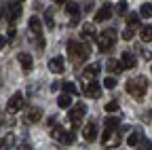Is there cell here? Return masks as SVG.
<instances>
[{"instance_id": "obj_1", "label": "cell", "mask_w": 152, "mask_h": 150, "mask_svg": "<svg viewBox=\"0 0 152 150\" xmlns=\"http://www.w3.org/2000/svg\"><path fill=\"white\" fill-rule=\"evenodd\" d=\"M146 87H148V78H146V76L131 78V80L127 83V91H129L135 100H144V95H146Z\"/></svg>"}, {"instance_id": "obj_2", "label": "cell", "mask_w": 152, "mask_h": 150, "mask_svg": "<svg viewBox=\"0 0 152 150\" xmlns=\"http://www.w3.org/2000/svg\"><path fill=\"white\" fill-rule=\"evenodd\" d=\"M68 55H70V59H72V61H83V59H87L89 49L85 47V42L68 40Z\"/></svg>"}, {"instance_id": "obj_3", "label": "cell", "mask_w": 152, "mask_h": 150, "mask_svg": "<svg viewBox=\"0 0 152 150\" xmlns=\"http://www.w3.org/2000/svg\"><path fill=\"white\" fill-rule=\"evenodd\" d=\"M114 42H116V32L114 30H104L102 34H99V51H108V49H112L114 47Z\"/></svg>"}, {"instance_id": "obj_4", "label": "cell", "mask_w": 152, "mask_h": 150, "mask_svg": "<svg viewBox=\"0 0 152 150\" xmlns=\"http://www.w3.org/2000/svg\"><path fill=\"white\" fill-rule=\"evenodd\" d=\"M51 135H53L55 140H59L61 144H72V142L76 140V133H74V131H64L61 127L53 129V131H51Z\"/></svg>"}, {"instance_id": "obj_5", "label": "cell", "mask_w": 152, "mask_h": 150, "mask_svg": "<svg viewBox=\"0 0 152 150\" xmlns=\"http://www.w3.org/2000/svg\"><path fill=\"white\" fill-rule=\"evenodd\" d=\"M102 144L104 146H118L121 144V133H118V131H104V135H102Z\"/></svg>"}, {"instance_id": "obj_6", "label": "cell", "mask_w": 152, "mask_h": 150, "mask_svg": "<svg viewBox=\"0 0 152 150\" xmlns=\"http://www.w3.org/2000/svg\"><path fill=\"white\" fill-rule=\"evenodd\" d=\"M85 112H87V108H85V104H76L72 110H70V114H68V119L74 123V125H80V121H83V116H85Z\"/></svg>"}, {"instance_id": "obj_7", "label": "cell", "mask_w": 152, "mask_h": 150, "mask_svg": "<svg viewBox=\"0 0 152 150\" xmlns=\"http://www.w3.org/2000/svg\"><path fill=\"white\" fill-rule=\"evenodd\" d=\"M21 108H23V95L21 93H15V95L9 100V104H7V110L15 114V112H19Z\"/></svg>"}, {"instance_id": "obj_8", "label": "cell", "mask_w": 152, "mask_h": 150, "mask_svg": "<svg viewBox=\"0 0 152 150\" xmlns=\"http://www.w3.org/2000/svg\"><path fill=\"white\" fill-rule=\"evenodd\" d=\"M21 15V7H19L17 2H11V4H7V11H4V17H7V21H15L17 17Z\"/></svg>"}, {"instance_id": "obj_9", "label": "cell", "mask_w": 152, "mask_h": 150, "mask_svg": "<svg viewBox=\"0 0 152 150\" xmlns=\"http://www.w3.org/2000/svg\"><path fill=\"white\" fill-rule=\"evenodd\" d=\"M121 66H123V70H133L137 66L135 55H133V53H123L121 55Z\"/></svg>"}, {"instance_id": "obj_10", "label": "cell", "mask_w": 152, "mask_h": 150, "mask_svg": "<svg viewBox=\"0 0 152 150\" xmlns=\"http://www.w3.org/2000/svg\"><path fill=\"white\" fill-rule=\"evenodd\" d=\"M110 17H112V7L110 4H104V7L97 9V13H95V21L102 23V21H108Z\"/></svg>"}, {"instance_id": "obj_11", "label": "cell", "mask_w": 152, "mask_h": 150, "mask_svg": "<svg viewBox=\"0 0 152 150\" xmlns=\"http://www.w3.org/2000/svg\"><path fill=\"white\" fill-rule=\"evenodd\" d=\"M85 95H87V97H93V100H97V97L102 95V87L95 83V80H91V83L85 87Z\"/></svg>"}, {"instance_id": "obj_12", "label": "cell", "mask_w": 152, "mask_h": 150, "mask_svg": "<svg viewBox=\"0 0 152 150\" xmlns=\"http://www.w3.org/2000/svg\"><path fill=\"white\" fill-rule=\"evenodd\" d=\"M83 138H85V142H93L95 138H97V127H95V123L85 125V129H83Z\"/></svg>"}, {"instance_id": "obj_13", "label": "cell", "mask_w": 152, "mask_h": 150, "mask_svg": "<svg viewBox=\"0 0 152 150\" xmlns=\"http://www.w3.org/2000/svg\"><path fill=\"white\" fill-rule=\"evenodd\" d=\"M17 59H19V66H21L23 70H32V55H28V53H19L17 55Z\"/></svg>"}, {"instance_id": "obj_14", "label": "cell", "mask_w": 152, "mask_h": 150, "mask_svg": "<svg viewBox=\"0 0 152 150\" xmlns=\"http://www.w3.org/2000/svg\"><path fill=\"white\" fill-rule=\"evenodd\" d=\"M40 119H42V110L40 108H32V110H28V114H26L28 123H38Z\"/></svg>"}, {"instance_id": "obj_15", "label": "cell", "mask_w": 152, "mask_h": 150, "mask_svg": "<svg viewBox=\"0 0 152 150\" xmlns=\"http://www.w3.org/2000/svg\"><path fill=\"white\" fill-rule=\"evenodd\" d=\"M85 78L87 80H93L95 76H97V74H99V64H93V66H89V68H85Z\"/></svg>"}, {"instance_id": "obj_16", "label": "cell", "mask_w": 152, "mask_h": 150, "mask_svg": "<svg viewBox=\"0 0 152 150\" xmlns=\"http://www.w3.org/2000/svg\"><path fill=\"white\" fill-rule=\"evenodd\" d=\"M30 30H32V34H36V36H40V32H42V23H40V19L34 15V17H30Z\"/></svg>"}, {"instance_id": "obj_17", "label": "cell", "mask_w": 152, "mask_h": 150, "mask_svg": "<svg viewBox=\"0 0 152 150\" xmlns=\"http://www.w3.org/2000/svg\"><path fill=\"white\" fill-rule=\"evenodd\" d=\"M49 70L51 72H64V59L61 57H53L49 61Z\"/></svg>"}, {"instance_id": "obj_18", "label": "cell", "mask_w": 152, "mask_h": 150, "mask_svg": "<svg viewBox=\"0 0 152 150\" xmlns=\"http://www.w3.org/2000/svg\"><path fill=\"white\" fill-rule=\"evenodd\" d=\"M66 11H68V13L74 17V21L78 19V15H80V7L76 4V2H66Z\"/></svg>"}, {"instance_id": "obj_19", "label": "cell", "mask_w": 152, "mask_h": 150, "mask_svg": "<svg viewBox=\"0 0 152 150\" xmlns=\"http://www.w3.org/2000/svg\"><path fill=\"white\" fill-rule=\"evenodd\" d=\"M140 38H142V42H152V26H144L142 28Z\"/></svg>"}, {"instance_id": "obj_20", "label": "cell", "mask_w": 152, "mask_h": 150, "mask_svg": "<svg viewBox=\"0 0 152 150\" xmlns=\"http://www.w3.org/2000/svg\"><path fill=\"white\" fill-rule=\"evenodd\" d=\"M140 17H144V19H150V17H152V2H144V4H142Z\"/></svg>"}, {"instance_id": "obj_21", "label": "cell", "mask_w": 152, "mask_h": 150, "mask_svg": "<svg viewBox=\"0 0 152 150\" xmlns=\"http://www.w3.org/2000/svg\"><path fill=\"white\" fill-rule=\"evenodd\" d=\"M121 125V119L118 116H112V119H106V129L108 131H116V127Z\"/></svg>"}, {"instance_id": "obj_22", "label": "cell", "mask_w": 152, "mask_h": 150, "mask_svg": "<svg viewBox=\"0 0 152 150\" xmlns=\"http://www.w3.org/2000/svg\"><path fill=\"white\" fill-rule=\"evenodd\" d=\"M57 104H59V108H70V106H72V95H68V93H64V95H59V100H57Z\"/></svg>"}, {"instance_id": "obj_23", "label": "cell", "mask_w": 152, "mask_h": 150, "mask_svg": "<svg viewBox=\"0 0 152 150\" xmlns=\"http://www.w3.org/2000/svg\"><path fill=\"white\" fill-rule=\"evenodd\" d=\"M108 70H110L112 74H118V72L123 70V66H121V61H116V59H108Z\"/></svg>"}, {"instance_id": "obj_24", "label": "cell", "mask_w": 152, "mask_h": 150, "mask_svg": "<svg viewBox=\"0 0 152 150\" xmlns=\"http://www.w3.org/2000/svg\"><path fill=\"white\" fill-rule=\"evenodd\" d=\"M61 89H64V93H68V95H74V93L78 91L76 83H70V80H68V83H64V85H61Z\"/></svg>"}, {"instance_id": "obj_25", "label": "cell", "mask_w": 152, "mask_h": 150, "mask_svg": "<svg viewBox=\"0 0 152 150\" xmlns=\"http://www.w3.org/2000/svg\"><path fill=\"white\" fill-rule=\"evenodd\" d=\"M140 140H142V133H137V131H135V133H131V135L127 138V144H129V146H133V148H135V146L140 144Z\"/></svg>"}, {"instance_id": "obj_26", "label": "cell", "mask_w": 152, "mask_h": 150, "mask_svg": "<svg viewBox=\"0 0 152 150\" xmlns=\"http://www.w3.org/2000/svg\"><path fill=\"white\" fill-rule=\"evenodd\" d=\"M93 36H95V28L91 23L83 26V38H93Z\"/></svg>"}, {"instance_id": "obj_27", "label": "cell", "mask_w": 152, "mask_h": 150, "mask_svg": "<svg viewBox=\"0 0 152 150\" xmlns=\"http://www.w3.org/2000/svg\"><path fill=\"white\" fill-rule=\"evenodd\" d=\"M45 23H47V28H53V26H55V23H53V11H51V9L45 11Z\"/></svg>"}, {"instance_id": "obj_28", "label": "cell", "mask_w": 152, "mask_h": 150, "mask_svg": "<svg viewBox=\"0 0 152 150\" xmlns=\"http://www.w3.org/2000/svg\"><path fill=\"white\" fill-rule=\"evenodd\" d=\"M104 87L106 89H114V87H116V78H114V76H106L104 78Z\"/></svg>"}, {"instance_id": "obj_29", "label": "cell", "mask_w": 152, "mask_h": 150, "mask_svg": "<svg viewBox=\"0 0 152 150\" xmlns=\"http://www.w3.org/2000/svg\"><path fill=\"white\" fill-rule=\"evenodd\" d=\"M127 9H129V7H127L125 0H121V2L116 4V13H118V15H125V13H127Z\"/></svg>"}, {"instance_id": "obj_30", "label": "cell", "mask_w": 152, "mask_h": 150, "mask_svg": "<svg viewBox=\"0 0 152 150\" xmlns=\"http://www.w3.org/2000/svg\"><path fill=\"white\" fill-rule=\"evenodd\" d=\"M137 21H140V15H129L127 17V23L133 28V26H137Z\"/></svg>"}, {"instance_id": "obj_31", "label": "cell", "mask_w": 152, "mask_h": 150, "mask_svg": "<svg viewBox=\"0 0 152 150\" xmlns=\"http://www.w3.org/2000/svg\"><path fill=\"white\" fill-rule=\"evenodd\" d=\"M118 110V102H110L106 104V112H116Z\"/></svg>"}, {"instance_id": "obj_32", "label": "cell", "mask_w": 152, "mask_h": 150, "mask_svg": "<svg viewBox=\"0 0 152 150\" xmlns=\"http://www.w3.org/2000/svg\"><path fill=\"white\" fill-rule=\"evenodd\" d=\"M123 38H125V40H131V38H133V28H127V30L123 32Z\"/></svg>"}, {"instance_id": "obj_33", "label": "cell", "mask_w": 152, "mask_h": 150, "mask_svg": "<svg viewBox=\"0 0 152 150\" xmlns=\"http://www.w3.org/2000/svg\"><path fill=\"white\" fill-rule=\"evenodd\" d=\"M36 47H38V49H45V47H47V40L42 38V36H38V40H36Z\"/></svg>"}, {"instance_id": "obj_34", "label": "cell", "mask_w": 152, "mask_h": 150, "mask_svg": "<svg viewBox=\"0 0 152 150\" xmlns=\"http://www.w3.org/2000/svg\"><path fill=\"white\" fill-rule=\"evenodd\" d=\"M4 45H7V38H4V36H0V49H2Z\"/></svg>"}, {"instance_id": "obj_35", "label": "cell", "mask_w": 152, "mask_h": 150, "mask_svg": "<svg viewBox=\"0 0 152 150\" xmlns=\"http://www.w3.org/2000/svg\"><path fill=\"white\" fill-rule=\"evenodd\" d=\"M53 2H55V4H66L68 0H53Z\"/></svg>"}, {"instance_id": "obj_36", "label": "cell", "mask_w": 152, "mask_h": 150, "mask_svg": "<svg viewBox=\"0 0 152 150\" xmlns=\"http://www.w3.org/2000/svg\"><path fill=\"white\" fill-rule=\"evenodd\" d=\"M19 150H30V146H23V148H19Z\"/></svg>"}, {"instance_id": "obj_37", "label": "cell", "mask_w": 152, "mask_h": 150, "mask_svg": "<svg viewBox=\"0 0 152 150\" xmlns=\"http://www.w3.org/2000/svg\"><path fill=\"white\" fill-rule=\"evenodd\" d=\"M2 146H4V140H0V148H2Z\"/></svg>"}, {"instance_id": "obj_38", "label": "cell", "mask_w": 152, "mask_h": 150, "mask_svg": "<svg viewBox=\"0 0 152 150\" xmlns=\"http://www.w3.org/2000/svg\"><path fill=\"white\" fill-rule=\"evenodd\" d=\"M0 2H2V0H0Z\"/></svg>"}, {"instance_id": "obj_39", "label": "cell", "mask_w": 152, "mask_h": 150, "mask_svg": "<svg viewBox=\"0 0 152 150\" xmlns=\"http://www.w3.org/2000/svg\"><path fill=\"white\" fill-rule=\"evenodd\" d=\"M17 2H19V0H17Z\"/></svg>"}]
</instances>
